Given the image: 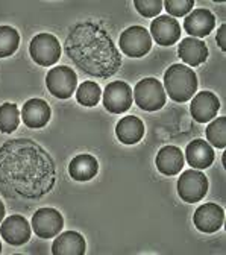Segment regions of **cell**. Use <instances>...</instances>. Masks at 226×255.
Masks as SVG:
<instances>
[{
    "label": "cell",
    "instance_id": "23",
    "mask_svg": "<svg viewBox=\"0 0 226 255\" xmlns=\"http://www.w3.org/2000/svg\"><path fill=\"white\" fill-rule=\"evenodd\" d=\"M20 125V111L15 104L0 105V132L12 134Z\"/></svg>",
    "mask_w": 226,
    "mask_h": 255
},
{
    "label": "cell",
    "instance_id": "10",
    "mask_svg": "<svg viewBox=\"0 0 226 255\" xmlns=\"http://www.w3.org/2000/svg\"><path fill=\"white\" fill-rule=\"evenodd\" d=\"M30 225L34 228L37 237L52 239L61 233L64 227V219H62V214L55 208H40L32 216Z\"/></svg>",
    "mask_w": 226,
    "mask_h": 255
},
{
    "label": "cell",
    "instance_id": "2",
    "mask_svg": "<svg viewBox=\"0 0 226 255\" xmlns=\"http://www.w3.org/2000/svg\"><path fill=\"white\" fill-rule=\"evenodd\" d=\"M64 52L91 78L110 79L121 67V55L108 30L93 21H82L70 29Z\"/></svg>",
    "mask_w": 226,
    "mask_h": 255
},
{
    "label": "cell",
    "instance_id": "12",
    "mask_svg": "<svg viewBox=\"0 0 226 255\" xmlns=\"http://www.w3.org/2000/svg\"><path fill=\"white\" fill-rule=\"evenodd\" d=\"M150 37L159 46H172L181 37V26L170 15H159L150 24Z\"/></svg>",
    "mask_w": 226,
    "mask_h": 255
},
{
    "label": "cell",
    "instance_id": "17",
    "mask_svg": "<svg viewBox=\"0 0 226 255\" xmlns=\"http://www.w3.org/2000/svg\"><path fill=\"white\" fill-rule=\"evenodd\" d=\"M184 153L179 147L176 146H164L161 147L156 158H155V164L156 169L166 175V176H175L178 175L182 167H184Z\"/></svg>",
    "mask_w": 226,
    "mask_h": 255
},
{
    "label": "cell",
    "instance_id": "16",
    "mask_svg": "<svg viewBox=\"0 0 226 255\" xmlns=\"http://www.w3.org/2000/svg\"><path fill=\"white\" fill-rule=\"evenodd\" d=\"M52 111L46 101L43 99H30L23 105L21 119L24 125L30 129H40L44 128L50 120Z\"/></svg>",
    "mask_w": 226,
    "mask_h": 255
},
{
    "label": "cell",
    "instance_id": "31",
    "mask_svg": "<svg viewBox=\"0 0 226 255\" xmlns=\"http://www.w3.org/2000/svg\"><path fill=\"white\" fill-rule=\"evenodd\" d=\"M0 252H2V245H0Z\"/></svg>",
    "mask_w": 226,
    "mask_h": 255
},
{
    "label": "cell",
    "instance_id": "29",
    "mask_svg": "<svg viewBox=\"0 0 226 255\" xmlns=\"http://www.w3.org/2000/svg\"><path fill=\"white\" fill-rule=\"evenodd\" d=\"M217 43L222 49V52L226 50V24H222L217 32Z\"/></svg>",
    "mask_w": 226,
    "mask_h": 255
},
{
    "label": "cell",
    "instance_id": "11",
    "mask_svg": "<svg viewBox=\"0 0 226 255\" xmlns=\"http://www.w3.org/2000/svg\"><path fill=\"white\" fill-rule=\"evenodd\" d=\"M225 211L217 204H204L201 205L193 216L195 227L205 234H213L219 231L223 225Z\"/></svg>",
    "mask_w": 226,
    "mask_h": 255
},
{
    "label": "cell",
    "instance_id": "26",
    "mask_svg": "<svg viewBox=\"0 0 226 255\" xmlns=\"http://www.w3.org/2000/svg\"><path fill=\"white\" fill-rule=\"evenodd\" d=\"M207 140L219 149H223L226 146V117L214 119L207 126Z\"/></svg>",
    "mask_w": 226,
    "mask_h": 255
},
{
    "label": "cell",
    "instance_id": "28",
    "mask_svg": "<svg viewBox=\"0 0 226 255\" xmlns=\"http://www.w3.org/2000/svg\"><path fill=\"white\" fill-rule=\"evenodd\" d=\"M134 6L143 17H158L163 9V2L161 0H135Z\"/></svg>",
    "mask_w": 226,
    "mask_h": 255
},
{
    "label": "cell",
    "instance_id": "3",
    "mask_svg": "<svg viewBox=\"0 0 226 255\" xmlns=\"http://www.w3.org/2000/svg\"><path fill=\"white\" fill-rule=\"evenodd\" d=\"M164 91L175 102L190 101L198 90L196 73L184 64H173L164 73Z\"/></svg>",
    "mask_w": 226,
    "mask_h": 255
},
{
    "label": "cell",
    "instance_id": "20",
    "mask_svg": "<svg viewBox=\"0 0 226 255\" xmlns=\"http://www.w3.org/2000/svg\"><path fill=\"white\" fill-rule=\"evenodd\" d=\"M85 251V239L75 231H66L59 234L52 245L53 255H84Z\"/></svg>",
    "mask_w": 226,
    "mask_h": 255
},
{
    "label": "cell",
    "instance_id": "15",
    "mask_svg": "<svg viewBox=\"0 0 226 255\" xmlns=\"http://www.w3.org/2000/svg\"><path fill=\"white\" fill-rule=\"evenodd\" d=\"M216 26V17L204 8L191 11L184 20V29L191 35V38H204Z\"/></svg>",
    "mask_w": 226,
    "mask_h": 255
},
{
    "label": "cell",
    "instance_id": "9",
    "mask_svg": "<svg viewBox=\"0 0 226 255\" xmlns=\"http://www.w3.org/2000/svg\"><path fill=\"white\" fill-rule=\"evenodd\" d=\"M132 105V90L123 81L110 82L104 91V107L113 114L126 113Z\"/></svg>",
    "mask_w": 226,
    "mask_h": 255
},
{
    "label": "cell",
    "instance_id": "30",
    "mask_svg": "<svg viewBox=\"0 0 226 255\" xmlns=\"http://www.w3.org/2000/svg\"><path fill=\"white\" fill-rule=\"evenodd\" d=\"M3 217H5V205L2 201H0V222L3 220Z\"/></svg>",
    "mask_w": 226,
    "mask_h": 255
},
{
    "label": "cell",
    "instance_id": "19",
    "mask_svg": "<svg viewBox=\"0 0 226 255\" xmlns=\"http://www.w3.org/2000/svg\"><path fill=\"white\" fill-rule=\"evenodd\" d=\"M185 159L193 169H207L214 161V150L205 140H193L185 149Z\"/></svg>",
    "mask_w": 226,
    "mask_h": 255
},
{
    "label": "cell",
    "instance_id": "27",
    "mask_svg": "<svg viewBox=\"0 0 226 255\" xmlns=\"http://www.w3.org/2000/svg\"><path fill=\"white\" fill-rule=\"evenodd\" d=\"M163 6L170 14V17H184L193 9L195 2L193 0H166L163 2Z\"/></svg>",
    "mask_w": 226,
    "mask_h": 255
},
{
    "label": "cell",
    "instance_id": "13",
    "mask_svg": "<svg viewBox=\"0 0 226 255\" xmlns=\"http://www.w3.org/2000/svg\"><path fill=\"white\" fill-rule=\"evenodd\" d=\"M0 236L12 246H21L30 239V225L20 214L9 216L3 220L2 227H0Z\"/></svg>",
    "mask_w": 226,
    "mask_h": 255
},
{
    "label": "cell",
    "instance_id": "1",
    "mask_svg": "<svg viewBox=\"0 0 226 255\" xmlns=\"http://www.w3.org/2000/svg\"><path fill=\"white\" fill-rule=\"evenodd\" d=\"M56 182L50 153L37 141L12 138L0 146V193L11 201H40Z\"/></svg>",
    "mask_w": 226,
    "mask_h": 255
},
{
    "label": "cell",
    "instance_id": "18",
    "mask_svg": "<svg viewBox=\"0 0 226 255\" xmlns=\"http://www.w3.org/2000/svg\"><path fill=\"white\" fill-rule=\"evenodd\" d=\"M178 56L191 67H198L208 58V47L202 40L198 38H184L178 46Z\"/></svg>",
    "mask_w": 226,
    "mask_h": 255
},
{
    "label": "cell",
    "instance_id": "14",
    "mask_svg": "<svg viewBox=\"0 0 226 255\" xmlns=\"http://www.w3.org/2000/svg\"><path fill=\"white\" fill-rule=\"evenodd\" d=\"M220 108V102L219 98L211 93V91H201L195 96V99L191 101V116L198 123H207L211 122Z\"/></svg>",
    "mask_w": 226,
    "mask_h": 255
},
{
    "label": "cell",
    "instance_id": "8",
    "mask_svg": "<svg viewBox=\"0 0 226 255\" xmlns=\"http://www.w3.org/2000/svg\"><path fill=\"white\" fill-rule=\"evenodd\" d=\"M120 49L131 58H141L152 49V37L143 26H131L121 32Z\"/></svg>",
    "mask_w": 226,
    "mask_h": 255
},
{
    "label": "cell",
    "instance_id": "22",
    "mask_svg": "<svg viewBox=\"0 0 226 255\" xmlns=\"http://www.w3.org/2000/svg\"><path fill=\"white\" fill-rule=\"evenodd\" d=\"M99 172V163L93 155L81 153L75 156L69 164V173L75 181H90Z\"/></svg>",
    "mask_w": 226,
    "mask_h": 255
},
{
    "label": "cell",
    "instance_id": "24",
    "mask_svg": "<svg viewBox=\"0 0 226 255\" xmlns=\"http://www.w3.org/2000/svg\"><path fill=\"white\" fill-rule=\"evenodd\" d=\"M101 96H102L101 87L93 81H87L76 88V101L82 107H88V108L96 107L101 101Z\"/></svg>",
    "mask_w": 226,
    "mask_h": 255
},
{
    "label": "cell",
    "instance_id": "4",
    "mask_svg": "<svg viewBox=\"0 0 226 255\" xmlns=\"http://www.w3.org/2000/svg\"><path fill=\"white\" fill-rule=\"evenodd\" d=\"M134 101L144 111H158L166 104L164 87L155 78L141 79L134 88Z\"/></svg>",
    "mask_w": 226,
    "mask_h": 255
},
{
    "label": "cell",
    "instance_id": "7",
    "mask_svg": "<svg viewBox=\"0 0 226 255\" xmlns=\"http://www.w3.org/2000/svg\"><path fill=\"white\" fill-rule=\"evenodd\" d=\"M208 191V179L199 170H185L178 179V195L188 204L199 202Z\"/></svg>",
    "mask_w": 226,
    "mask_h": 255
},
{
    "label": "cell",
    "instance_id": "6",
    "mask_svg": "<svg viewBox=\"0 0 226 255\" xmlns=\"http://www.w3.org/2000/svg\"><path fill=\"white\" fill-rule=\"evenodd\" d=\"M46 85L52 96L58 99H69L78 87V76L73 69L59 66L49 70L46 76Z\"/></svg>",
    "mask_w": 226,
    "mask_h": 255
},
{
    "label": "cell",
    "instance_id": "21",
    "mask_svg": "<svg viewBox=\"0 0 226 255\" xmlns=\"http://www.w3.org/2000/svg\"><path fill=\"white\" fill-rule=\"evenodd\" d=\"M115 135L123 144H137L144 135V123L135 116H126L118 120Z\"/></svg>",
    "mask_w": 226,
    "mask_h": 255
},
{
    "label": "cell",
    "instance_id": "5",
    "mask_svg": "<svg viewBox=\"0 0 226 255\" xmlns=\"http://www.w3.org/2000/svg\"><path fill=\"white\" fill-rule=\"evenodd\" d=\"M30 58L41 67H50L61 58V44L52 34H38L29 44Z\"/></svg>",
    "mask_w": 226,
    "mask_h": 255
},
{
    "label": "cell",
    "instance_id": "25",
    "mask_svg": "<svg viewBox=\"0 0 226 255\" xmlns=\"http://www.w3.org/2000/svg\"><path fill=\"white\" fill-rule=\"evenodd\" d=\"M20 44L18 32L11 26H0V58L11 56Z\"/></svg>",
    "mask_w": 226,
    "mask_h": 255
}]
</instances>
